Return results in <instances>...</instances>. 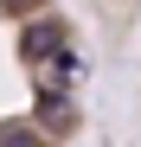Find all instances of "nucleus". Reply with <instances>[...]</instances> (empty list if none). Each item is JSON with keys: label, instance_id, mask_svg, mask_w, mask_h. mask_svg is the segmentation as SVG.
<instances>
[{"label": "nucleus", "instance_id": "f257e3e1", "mask_svg": "<svg viewBox=\"0 0 141 147\" xmlns=\"http://www.w3.org/2000/svg\"><path fill=\"white\" fill-rule=\"evenodd\" d=\"M83 77L58 0H0V147H70L83 134Z\"/></svg>", "mask_w": 141, "mask_h": 147}]
</instances>
